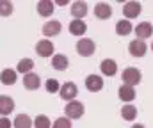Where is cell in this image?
Returning <instances> with one entry per match:
<instances>
[{"mask_svg": "<svg viewBox=\"0 0 153 128\" xmlns=\"http://www.w3.org/2000/svg\"><path fill=\"white\" fill-rule=\"evenodd\" d=\"M84 112H85V107H84V103L78 101V100L68 101L66 107H64V114H66L68 119H80V118L84 116Z\"/></svg>", "mask_w": 153, "mask_h": 128, "instance_id": "cell-1", "label": "cell"}, {"mask_svg": "<svg viewBox=\"0 0 153 128\" xmlns=\"http://www.w3.org/2000/svg\"><path fill=\"white\" fill-rule=\"evenodd\" d=\"M75 48H76V53L80 57H91L96 52V43L93 41V39H89V38H80L76 41Z\"/></svg>", "mask_w": 153, "mask_h": 128, "instance_id": "cell-2", "label": "cell"}, {"mask_svg": "<svg viewBox=\"0 0 153 128\" xmlns=\"http://www.w3.org/2000/svg\"><path fill=\"white\" fill-rule=\"evenodd\" d=\"M121 78H123V84H125V85L135 87V85L141 84L143 73H141V70H137V68H126V70H123Z\"/></svg>", "mask_w": 153, "mask_h": 128, "instance_id": "cell-3", "label": "cell"}, {"mask_svg": "<svg viewBox=\"0 0 153 128\" xmlns=\"http://www.w3.org/2000/svg\"><path fill=\"white\" fill-rule=\"evenodd\" d=\"M61 30H62V25H61V21H59V20L45 21V25H43V29H41V32H43L45 39H50V38L59 36V34H61Z\"/></svg>", "mask_w": 153, "mask_h": 128, "instance_id": "cell-4", "label": "cell"}, {"mask_svg": "<svg viewBox=\"0 0 153 128\" xmlns=\"http://www.w3.org/2000/svg\"><path fill=\"white\" fill-rule=\"evenodd\" d=\"M34 52L38 53L39 57L46 59V57H53V52H55V46L50 39H41V41L36 43L34 46Z\"/></svg>", "mask_w": 153, "mask_h": 128, "instance_id": "cell-5", "label": "cell"}, {"mask_svg": "<svg viewBox=\"0 0 153 128\" xmlns=\"http://www.w3.org/2000/svg\"><path fill=\"white\" fill-rule=\"evenodd\" d=\"M76 94H78V87L73 82H64L61 85V89H59V96L64 101H73L76 98Z\"/></svg>", "mask_w": 153, "mask_h": 128, "instance_id": "cell-6", "label": "cell"}, {"mask_svg": "<svg viewBox=\"0 0 153 128\" xmlns=\"http://www.w3.org/2000/svg\"><path fill=\"white\" fill-rule=\"evenodd\" d=\"M141 11H143V5H141V2H126L125 5H123V16H125V20H134V18H137L139 14H141Z\"/></svg>", "mask_w": 153, "mask_h": 128, "instance_id": "cell-7", "label": "cell"}, {"mask_svg": "<svg viewBox=\"0 0 153 128\" xmlns=\"http://www.w3.org/2000/svg\"><path fill=\"white\" fill-rule=\"evenodd\" d=\"M128 52H130L132 57H144L146 52H148V44L143 39H134L128 44Z\"/></svg>", "mask_w": 153, "mask_h": 128, "instance_id": "cell-8", "label": "cell"}, {"mask_svg": "<svg viewBox=\"0 0 153 128\" xmlns=\"http://www.w3.org/2000/svg\"><path fill=\"white\" fill-rule=\"evenodd\" d=\"M85 89H87L89 92H98V91H102V89H103V78H102L100 75H94V73L87 75V77H85Z\"/></svg>", "mask_w": 153, "mask_h": 128, "instance_id": "cell-9", "label": "cell"}, {"mask_svg": "<svg viewBox=\"0 0 153 128\" xmlns=\"http://www.w3.org/2000/svg\"><path fill=\"white\" fill-rule=\"evenodd\" d=\"M134 32H135V39H148V38H152L153 36V25L150 21H141L135 29H134Z\"/></svg>", "mask_w": 153, "mask_h": 128, "instance_id": "cell-10", "label": "cell"}, {"mask_svg": "<svg viewBox=\"0 0 153 128\" xmlns=\"http://www.w3.org/2000/svg\"><path fill=\"white\" fill-rule=\"evenodd\" d=\"M87 2H73L70 7V13L73 16V20H84L87 16Z\"/></svg>", "mask_w": 153, "mask_h": 128, "instance_id": "cell-11", "label": "cell"}, {"mask_svg": "<svg viewBox=\"0 0 153 128\" xmlns=\"http://www.w3.org/2000/svg\"><path fill=\"white\" fill-rule=\"evenodd\" d=\"M94 16H96L98 20H109V18L112 16V7H111V4H107V2H98V4L94 5Z\"/></svg>", "mask_w": 153, "mask_h": 128, "instance_id": "cell-12", "label": "cell"}, {"mask_svg": "<svg viewBox=\"0 0 153 128\" xmlns=\"http://www.w3.org/2000/svg\"><path fill=\"white\" fill-rule=\"evenodd\" d=\"M36 9H38L39 16L48 18V16L53 14V11H55V4H53L52 0H39L38 4H36Z\"/></svg>", "mask_w": 153, "mask_h": 128, "instance_id": "cell-13", "label": "cell"}, {"mask_svg": "<svg viewBox=\"0 0 153 128\" xmlns=\"http://www.w3.org/2000/svg\"><path fill=\"white\" fill-rule=\"evenodd\" d=\"M23 87L29 89V91H38L41 87V77L38 73H29V75H23Z\"/></svg>", "mask_w": 153, "mask_h": 128, "instance_id": "cell-14", "label": "cell"}, {"mask_svg": "<svg viewBox=\"0 0 153 128\" xmlns=\"http://www.w3.org/2000/svg\"><path fill=\"white\" fill-rule=\"evenodd\" d=\"M13 110H14V100L11 96L2 94L0 96V116L2 118H7Z\"/></svg>", "mask_w": 153, "mask_h": 128, "instance_id": "cell-15", "label": "cell"}, {"mask_svg": "<svg viewBox=\"0 0 153 128\" xmlns=\"http://www.w3.org/2000/svg\"><path fill=\"white\" fill-rule=\"evenodd\" d=\"M100 70H102L103 77H114L117 73V62L114 59H103L102 64H100Z\"/></svg>", "mask_w": 153, "mask_h": 128, "instance_id": "cell-16", "label": "cell"}, {"mask_svg": "<svg viewBox=\"0 0 153 128\" xmlns=\"http://www.w3.org/2000/svg\"><path fill=\"white\" fill-rule=\"evenodd\" d=\"M0 82L4 85H14L18 82V73L16 70H11V68H5L0 71Z\"/></svg>", "mask_w": 153, "mask_h": 128, "instance_id": "cell-17", "label": "cell"}, {"mask_svg": "<svg viewBox=\"0 0 153 128\" xmlns=\"http://www.w3.org/2000/svg\"><path fill=\"white\" fill-rule=\"evenodd\" d=\"M68 66H70V59H68L64 53H55V55L52 57V68H53V70L64 71V70H68Z\"/></svg>", "mask_w": 153, "mask_h": 128, "instance_id": "cell-18", "label": "cell"}, {"mask_svg": "<svg viewBox=\"0 0 153 128\" xmlns=\"http://www.w3.org/2000/svg\"><path fill=\"white\" fill-rule=\"evenodd\" d=\"M117 96H119V100H121V101L130 103V101H134V100H135V89H134V87H130V85L123 84L119 89H117Z\"/></svg>", "mask_w": 153, "mask_h": 128, "instance_id": "cell-19", "label": "cell"}, {"mask_svg": "<svg viewBox=\"0 0 153 128\" xmlns=\"http://www.w3.org/2000/svg\"><path fill=\"white\" fill-rule=\"evenodd\" d=\"M68 30H70V34L71 36H84L85 34V30H87V25H85V21H82V20H73V21H70V25H68Z\"/></svg>", "mask_w": 153, "mask_h": 128, "instance_id": "cell-20", "label": "cell"}, {"mask_svg": "<svg viewBox=\"0 0 153 128\" xmlns=\"http://www.w3.org/2000/svg\"><path fill=\"white\" fill-rule=\"evenodd\" d=\"M34 70V61L30 57H25V59H20L18 64H16V73H22V75H29L32 73Z\"/></svg>", "mask_w": 153, "mask_h": 128, "instance_id": "cell-21", "label": "cell"}, {"mask_svg": "<svg viewBox=\"0 0 153 128\" xmlns=\"http://www.w3.org/2000/svg\"><path fill=\"white\" fill-rule=\"evenodd\" d=\"M13 128H32V118L29 114H18L13 119Z\"/></svg>", "mask_w": 153, "mask_h": 128, "instance_id": "cell-22", "label": "cell"}, {"mask_svg": "<svg viewBox=\"0 0 153 128\" xmlns=\"http://www.w3.org/2000/svg\"><path fill=\"white\" fill-rule=\"evenodd\" d=\"M132 30H134L132 21H128V20H125V18L116 23V34H117V36H128Z\"/></svg>", "mask_w": 153, "mask_h": 128, "instance_id": "cell-23", "label": "cell"}, {"mask_svg": "<svg viewBox=\"0 0 153 128\" xmlns=\"http://www.w3.org/2000/svg\"><path fill=\"white\" fill-rule=\"evenodd\" d=\"M121 118H123L125 121H134V119L137 118V107L132 105V103L125 105V107L121 109Z\"/></svg>", "mask_w": 153, "mask_h": 128, "instance_id": "cell-24", "label": "cell"}, {"mask_svg": "<svg viewBox=\"0 0 153 128\" xmlns=\"http://www.w3.org/2000/svg\"><path fill=\"white\" fill-rule=\"evenodd\" d=\"M32 127L34 128H52V121L48 116L45 114H38L34 119H32Z\"/></svg>", "mask_w": 153, "mask_h": 128, "instance_id": "cell-25", "label": "cell"}, {"mask_svg": "<svg viewBox=\"0 0 153 128\" xmlns=\"http://www.w3.org/2000/svg\"><path fill=\"white\" fill-rule=\"evenodd\" d=\"M13 11H14L13 2H9V0H0V16H11Z\"/></svg>", "mask_w": 153, "mask_h": 128, "instance_id": "cell-26", "label": "cell"}, {"mask_svg": "<svg viewBox=\"0 0 153 128\" xmlns=\"http://www.w3.org/2000/svg\"><path fill=\"white\" fill-rule=\"evenodd\" d=\"M45 89H46V92H59V89H61V84L55 80V78H48L46 82H45Z\"/></svg>", "mask_w": 153, "mask_h": 128, "instance_id": "cell-27", "label": "cell"}, {"mask_svg": "<svg viewBox=\"0 0 153 128\" xmlns=\"http://www.w3.org/2000/svg\"><path fill=\"white\" fill-rule=\"evenodd\" d=\"M71 119H68L66 116H62V118H57L55 121H53V125L52 128H71Z\"/></svg>", "mask_w": 153, "mask_h": 128, "instance_id": "cell-28", "label": "cell"}, {"mask_svg": "<svg viewBox=\"0 0 153 128\" xmlns=\"http://www.w3.org/2000/svg\"><path fill=\"white\" fill-rule=\"evenodd\" d=\"M0 128H13V121H9V118H0Z\"/></svg>", "mask_w": 153, "mask_h": 128, "instance_id": "cell-29", "label": "cell"}, {"mask_svg": "<svg viewBox=\"0 0 153 128\" xmlns=\"http://www.w3.org/2000/svg\"><path fill=\"white\" fill-rule=\"evenodd\" d=\"M53 4H59V5H66V4H68V0H59V2H53Z\"/></svg>", "mask_w": 153, "mask_h": 128, "instance_id": "cell-30", "label": "cell"}, {"mask_svg": "<svg viewBox=\"0 0 153 128\" xmlns=\"http://www.w3.org/2000/svg\"><path fill=\"white\" fill-rule=\"evenodd\" d=\"M132 128H146V127H144V125H139V123H137V125H132Z\"/></svg>", "mask_w": 153, "mask_h": 128, "instance_id": "cell-31", "label": "cell"}, {"mask_svg": "<svg viewBox=\"0 0 153 128\" xmlns=\"http://www.w3.org/2000/svg\"><path fill=\"white\" fill-rule=\"evenodd\" d=\"M152 52H153V43H152Z\"/></svg>", "mask_w": 153, "mask_h": 128, "instance_id": "cell-32", "label": "cell"}]
</instances>
